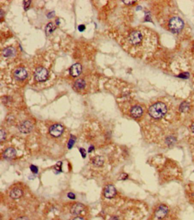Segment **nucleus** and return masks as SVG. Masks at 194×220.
Returning <instances> with one entry per match:
<instances>
[{
    "instance_id": "ddd939ff",
    "label": "nucleus",
    "mask_w": 194,
    "mask_h": 220,
    "mask_svg": "<svg viewBox=\"0 0 194 220\" xmlns=\"http://www.w3.org/2000/svg\"><path fill=\"white\" fill-rule=\"evenodd\" d=\"M143 110L139 106V105H136L132 107L131 109V114L133 118H140L142 115Z\"/></svg>"
},
{
    "instance_id": "1a4fd4ad",
    "label": "nucleus",
    "mask_w": 194,
    "mask_h": 220,
    "mask_svg": "<svg viewBox=\"0 0 194 220\" xmlns=\"http://www.w3.org/2000/svg\"><path fill=\"white\" fill-rule=\"evenodd\" d=\"M82 71V66L80 64H73L70 69V74L73 77H78Z\"/></svg>"
},
{
    "instance_id": "423d86ee",
    "label": "nucleus",
    "mask_w": 194,
    "mask_h": 220,
    "mask_svg": "<svg viewBox=\"0 0 194 220\" xmlns=\"http://www.w3.org/2000/svg\"><path fill=\"white\" fill-rule=\"evenodd\" d=\"M33 125L30 121H23L18 126V130L23 134H29L32 132Z\"/></svg>"
},
{
    "instance_id": "f257e3e1",
    "label": "nucleus",
    "mask_w": 194,
    "mask_h": 220,
    "mask_svg": "<svg viewBox=\"0 0 194 220\" xmlns=\"http://www.w3.org/2000/svg\"><path fill=\"white\" fill-rule=\"evenodd\" d=\"M128 41L136 52L143 56L154 50L157 45V37L149 29L141 28L131 33Z\"/></svg>"
},
{
    "instance_id": "f8f14e48",
    "label": "nucleus",
    "mask_w": 194,
    "mask_h": 220,
    "mask_svg": "<svg viewBox=\"0 0 194 220\" xmlns=\"http://www.w3.org/2000/svg\"><path fill=\"white\" fill-rule=\"evenodd\" d=\"M16 151L13 148H8L4 151L3 153V156L7 159H12L14 158L16 156Z\"/></svg>"
},
{
    "instance_id": "f704fd0d",
    "label": "nucleus",
    "mask_w": 194,
    "mask_h": 220,
    "mask_svg": "<svg viewBox=\"0 0 194 220\" xmlns=\"http://www.w3.org/2000/svg\"><path fill=\"white\" fill-rule=\"evenodd\" d=\"M110 220H118V219L117 217L115 216V217H111Z\"/></svg>"
},
{
    "instance_id": "a878e982",
    "label": "nucleus",
    "mask_w": 194,
    "mask_h": 220,
    "mask_svg": "<svg viewBox=\"0 0 194 220\" xmlns=\"http://www.w3.org/2000/svg\"><path fill=\"white\" fill-rule=\"evenodd\" d=\"M175 139L174 138H173V137H168L167 139V143L169 144V145H172V144L174 143H175V141H172V140H174Z\"/></svg>"
},
{
    "instance_id": "bb28decb",
    "label": "nucleus",
    "mask_w": 194,
    "mask_h": 220,
    "mask_svg": "<svg viewBox=\"0 0 194 220\" xmlns=\"http://www.w3.org/2000/svg\"><path fill=\"white\" fill-rule=\"evenodd\" d=\"M67 196H68V197L69 198L72 199V200L75 198V194L73 193H72V192H70L69 193H68Z\"/></svg>"
},
{
    "instance_id": "5701e85b",
    "label": "nucleus",
    "mask_w": 194,
    "mask_h": 220,
    "mask_svg": "<svg viewBox=\"0 0 194 220\" xmlns=\"http://www.w3.org/2000/svg\"><path fill=\"white\" fill-rule=\"evenodd\" d=\"M30 170L32 171V172L33 173H35V174H37L38 172V168L37 166H34V165H32L30 166Z\"/></svg>"
},
{
    "instance_id": "dca6fc26",
    "label": "nucleus",
    "mask_w": 194,
    "mask_h": 220,
    "mask_svg": "<svg viewBox=\"0 0 194 220\" xmlns=\"http://www.w3.org/2000/svg\"><path fill=\"white\" fill-rule=\"evenodd\" d=\"M15 53H16V50L14 48L9 47L3 49L2 51V54L5 57H9L15 54Z\"/></svg>"
},
{
    "instance_id": "6ab92c4d",
    "label": "nucleus",
    "mask_w": 194,
    "mask_h": 220,
    "mask_svg": "<svg viewBox=\"0 0 194 220\" xmlns=\"http://www.w3.org/2000/svg\"><path fill=\"white\" fill-rule=\"evenodd\" d=\"M189 104L187 102H183L180 105V110L181 111L185 112L187 111L189 109Z\"/></svg>"
},
{
    "instance_id": "9b49d317",
    "label": "nucleus",
    "mask_w": 194,
    "mask_h": 220,
    "mask_svg": "<svg viewBox=\"0 0 194 220\" xmlns=\"http://www.w3.org/2000/svg\"><path fill=\"white\" fill-rule=\"evenodd\" d=\"M14 77L17 80H22L26 78L27 77V73L25 69L22 67H19L18 69L16 70L14 72Z\"/></svg>"
},
{
    "instance_id": "c85d7f7f",
    "label": "nucleus",
    "mask_w": 194,
    "mask_h": 220,
    "mask_svg": "<svg viewBox=\"0 0 194 220\" xmlns=\"http://www.w3.org/2000/svg\"><path fill=\"white\" fill-rule=\"evenodd\" d=\"M78 29H79L80 32H83L86 29V26L84 25H80L79 26Z\"/></svg>"
},
{
    "instance_id": "c756f323",
    "label": "nucleus",
    "mask_w": 194,
    "mask_h": 220,
    "mask_svg": "<svg viewBox=\"0 0 194 220\" xmlns=\"http://www.w3.org/2000/svg\"><path fill=\"white\" fill-rule=\"evenodd\" d=\"M123 3H124L125 4H127V5H131V4H133V3H135L136 1H122Z\"/></svg>"
},
{
    "instance_id": "393cba45",
    "label": "nucleus",
    "mask_w": 194,
    "mask_h": 220,
    "mask_svg": "<svg viewBox=\"0 0 194 220\" xmlns=\"http://www.w3.org/2000/svg\"><path fill=\"white\" fill-rule=\"evenodd\" d=\"M80 152L82 155V156L83 157V158H85L87 156V152L85 149H84L83 148H80L79 149Z\"/></svg>"
},
{
    "instance_id": "72a5a7b5",
    "label": "nucleus",
    "mask_w": 194,
    "mask_h": 220,
    "mask_svg": "<svg viewBox=\"0 0 194 220\" xmlns=\"http://www.w3.org/2000/svg\"><path fill=\"white\" fill-rule=\"evenodd\" d=\"M93 150H94V147H93V146H91V147H89L88 152H92Z\"/></svg>"
},
{
    "instance_id": "a211bd4d",
    "label": "nucleus",
    "mask_w": 194,
    "mask_h": 220,
    "mask_svg": "<svg viewBox=\"0 0 194 220\" xmlns=\"http://www.w3.org/2000/svg\"><path fill=\"white\" fill-rule=\"evenodd\" d=\"M55 30V26L54 25V24L52 23H48L47 25L46 26V29H45L46 35H48L51 34V33L54 32Z\"/></svg>"
},
{
    "instance_id": "f03ea898",
    "label": "nucleus",
    "mask_w": 194,
    "mask_h": 220,
    "mask_svg": "<svg viewBox=\"0 0 194 220\" xmlns=\"http://www.w3.org/2000/svg\"><path fill=\"white\" fill-rule=\"evenodd\" d=\"M167 111V109L163 103L158 102L152 105L149 109V115L154 119H161L163 117Z\"/></svg>"
},
{
    "instance_id": "2f4dec72",
    "label": "nucleus",
    "mask_w": 194,
    "mask_h": 220,
    "mask_svg": "<svg viewBox=\"0 0 194 220\" xmlns=\"http://www.w3.org/2000/svg\"><path fill=\"white\" fill-rule=\"evenodd\" d=\"M16 220H29V219L28 217L23 216V217H20L18 218Z\"/></svg>"
},
{
    "instance_id": "4468645a",
    "label": "nucleus",
    "mask_w": 194,
    "mask_h": 220,
    "mask_svg": "<svg viewBox=\"0 0 194 220\" xmlns=\"http://www.w3.org/2000/svg\"><path fill=\"white\" fill-rule=\"evenodd\" d=\"M22 196V190L18 188L13 189L10 193V196L13 199H18L21 197Z\"/></svg>"
},
{
    "instance_id": "473e14b6",
    "label": "nucleus",
    "mask_w": 194,
    "mask_h": 220,
    "mask_svg": "<svg viewBox=\"0 0 194 220\" xmlns=\"http://www.w3.org/2000/svg\"><path fill=\"white\" fill-rule=\"evenodd\" d=\"M72 220H85L83 217H75V218H73Z\"/></svg>"
},
{
    "instance_id": "0eeeda50",
    "label": "nucleus",
    "mask_w": 194,
    "mask_h": 220,
    "mask_svg": "<svg viewBox=\"0 0 194 220\" xmlns=\"http://www.w3.org/2000/svg\"><path fill=\"white\" fill-rule=\"evenodd\" d=\"M116 189L113 185L109 184L105 187L104 191V195L105 197L107 198H113L116 196Z\"/></svg>"
},
{
    "instance_id": "2eb2a0df",
    "label": "nucleus",
    "mask_w": 194,
    "mask_h": 220,
    "mask_svg": "<svg viewBox=\"0 0 194 220\" xmlns=\"http://www.w3.org/2000/svg\"><path fill=\"white\" fill-rule=\"evenodd\" d=\"M93 165L97 167L102 166L104 163V159L101 156H96L93 158L92 160Z\"/></svg>"
},
{
    "instance_id": "cd10ccee",
    "label": "nucleus",
    "mask_w": 194,
    "mask_h": 220,
    "mask_svg": "<svg viewBox=\"0 0 194 220\" xmlns=\"http://www.w3.org/2000/svg\"><path fill=\"white\" fill-rule=\"evenodd\" d=\"M127 177H128L127 175L125 174V173H122V174H121V176H120L119 180H125V179H127Z\"/></svg>"
},
{
    "instance_id": "b1692460",
    "label": "nucleus",
    "mask_w": 194,
    "mask_h": 220,
    "mask_svg": "<svg viewBox=\"0 0 194 220\" xmlns=\"http://www.w3.org/2000/svg\"><path fill=\"white\" fill-rule=\"evenodd\" d=\"M31 3H32V1H30V0H29V1H23L24 9H25V10H27L29 9L30 5Z\"/></svg>"
},
{
    "instance_id": "9d476101",
    "label": "nucleus",
    "mask_w": 194,
    "mask_h": 220,
    "mask_svg": "<svg viewBox=\"0 0 194 220\" xmlns=\"http://www.w3.org/2000/svg\"><path fill=\"white\" fill-rule=\"evenodd\" d=\"M85 209V207L81 203H77L73 205L70 209V212L72 215L77 216Z\"/></svg>"
},
{
    "instance_id": "aec40b11",
    "label": "nucleus",
    "mask_w": 194,
    "mask_h": 220,
    "mask_svg": "<svg viewBox=\"0 0 194 220\" xmlns=\"http://www.w3.org/2000/svg\"><path fill=\"white\" fill-rule=\"evenodd\" d=\"M75 141H76V137H75L74 136L71 135L70 140L68 141V149L72 148V147H73L74 144L75 143Z\"/></svg>"
},
{
    "instance_id": "4be33fe9",
    "label": "nucleus",
    "mask_w": 194,
    "mask_h": 220,
    "mask_svg": "<svg viewBox=\"0 0 194 220\" xmlns=\"http://www.w3.org/2000/svg\"><path fill=\"white\" fill-rule=\"evenodd\" d=\"M62 162H58L54 166V169L57 171V172H61L62 171Z\"/></svg>"
},
{
    "instance_id": "f3484780",
    "label": "nucleus",
    "mask_w": 194,
    "mask_h": 220,
    "mask_svg": "<svg viewBox=\"0 0 194 220\" xmlns=\"http://www.w3.org/2000/svg\"><path fill=\"white\" fill-rule=\"evenodd\" d=\"M86 86V82L83 79L77 80L74 84V87L77 90H82Z\"/></svg>"
},
{
    "instance_id": "7ed1b4c3",
    "label": "nucleus",
    "mask_w": 194,
    "mask_h": 220,
    "mask_svg": "<svg viewBox=\"0 0 194 220\" xmlns=\"http://www.w3.org/2000/svg\"><path fill=\"white\" fill-rule=\"evenodd\" d=\"M169 29L174 33H178L184 27V22L178 17H174L170 19L169 24Z\"/></svg>"
},
{
    "instance_id": "412c9836",
    "label": "nucleus",
    "mask_w": 194,
    "mask_h": 220,
    "mask_svg": "<svg viewBox=\"0 0 194 220\" xmlns=\"http://www.w3.org/2000/svg\"><path fill=\"white\" fill-rule=\"evenodd\" d=\"M6 136H7V135L5 132L2 129H1L0 131V141L1 142L5 140Z\"/></svg>"
},
{
    "instance_id": "6e6552de",
    "label": "nucleus",
    "mask_w": 194,
    "mask_h": 220,
    "mask_svg": "<svg viewBox=\"0 0 194 220\" xmlns=\"http://www.w3.org/2000/svg\"><path fill=\"white\" fill-rule=\"evenodd\" d=\"M169 212V209L165 205H161L159 206L156 212V217L158 219H162L166 217Z\"/></svg>"
},
{
    "instance_id": "20e7f679",
    "label": "nucleus",
    "mask_w": 194,
    "mask_h": 220,
    "mask_svg": "<svg viewBox=\"0 0 194 220\" xmlns=\"http://www.w3.org/2000/svg\"><path fill=\"white\" fill-rule=\"evenodd\" d=\"M48 76V71L44 67L37 68L34 73V78L38 82H45Z\"/></svg>"
},
{
    "instance_id": "7c9ffc66",
    "label": "nucleus",
    "mask_w": 194,
    "mask_h": 220,
    "mask_svg": "<svg viewBox=\"0 0 194 220\" xmlns=\"http://www.w3.org/2000/svg\"><path fill=\"white\" fill-rule=\"evenodd\" d=\"M55 15L54 12H50V13H48L47 14V17L48 18H51L52 17H53Z\"/></svg>"
},
{
    "instance_id": "39448f33",
    "label": "nucleus",
    "mask_w": 194,
    "mask_h": 220,
    "mask_svg": "<svg viewBox=\"0 0 194 220\" xmlns=\"http://www.w3.org/2000/svg\"><path fill=\"white\" fill-rule=\"evenodd\" d=\"M63 127L59 124L52 125L49 129V133L55 137H59L63 133Z\"/></svg>"
},
{
    "instance_id": "c9c22d12",
    "label": "nucleus",
    "mask_w": 194,
    "mask_h": 220,
    "mask_svg": "<svg viewBox=\"0 0 194 220\" xmlns=\"http://www.w3.org/2000/svg\"><path fill=\"white\" fill-rule=\"evenodd\" d=\"M191 129L192 132L193 133H194V123L192 125H191Z\"/></svg>"
},
{
    "instance_id": "e433bc0d",
    "label": "nucleus",
    "mask_w": 194,
    "mask_h": 220,
    "mask_svg": "<svg viewBox=\"0 0 194 220\" xmlns=\"http://www.w3.org/2000/svg\"><path fill=\"white\" fill-rule=\"evenodd\" d=\"M56 23H57V25H59V23H60V21H59V19H57V21H56Z\"/></svg>"
}]
</instances>
